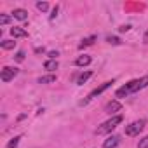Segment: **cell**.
I'll return each instance as SVG.
<instances>
[{
  "instance_id": "7c38bea8",
  "label": "cell",
  "mask_w": 148,
  "mask_h": 148,
  "mask_svg": "<svg viewBox=\"0 0 148 148\" xmlns=\"http://www.w3.org/2000/svg\"><path fill=\"white\" fill-rule=\"evenodd\" d=\"M91 77H92V71H84L82 75L77 79V84H79V86H82V84H84V82H87Z\"/></svg>"
},
{
  "instance_id": "2e32d148",
  "label": "cell",
  "mask_w": 148,
  "mask_h": 148,
  "mask_svg": "<svg viewBox=\"0 0 148 148\" xmlns=\"http://www.w3.org/2000/svg\"><path fill=\"white\" fill-rule=\"evenodd\" d=\"M106 42L112 44V45H120V44H122V40H120L119 37H106Z\"/></svg>"
},
{
  "instance_id": "ffe728a7",
  "label": "cell",
  "mask_w": 148,
  "mask_h": 148,
  "mask_svg": "<svg viewBox=\"0 0 148 148\" xmlns=\"http://www.w3.org/2000/svg\"><path fill=\"white\" fill-rule=\"evenodd\" d=\"M7 23H11V16L2 14V16H0V25H7Z\"/></svg>"
},
{
  "instance_id": "277c9868",
  "label": "cell",
  "mask_w": 148,
  "mask_h": 148,
  "mask_svg": "<svg viewBox=\"0 0 148 148\" xmlns=\"http://www.w3.org/2000/svg\"><path fill=\"white\" fill-rule=\"evenodd\" d=\"M112 84H113V80H108V82H105V84H101L99 87H96V89H94V91H92V92H91V94L87 96V99H86L84 103H87V101H91V99H94L96 96H99V94H103V92H105L106 89H110V87H112Z\"/></svg>"
},
{
  "instance_id": "5b68a950",
  "label": "cell",
  "mask_w": 148,
  "mask_h": 148,
  "mask_svg": "<svg viewBox=\"0 0 148 148\" xmlns=\"http://www.w3.org/2000/svg\"><path fill=\"white\" fill-rule=\"evenodd\" d=\"M120 108H122V105H120L119 101H110V103H106V106H105V113L113 115V113H117Z\"/></svg>"
},
{
  "instance_id": "9a60e30c",
  "label": "cell",
  "mask_w": 148,
  "mask_h": 148,
  "mask_svg": "<svg viewBox=\"0 0 148 148\" xmlns=\"http://www.w3.org/2000/svg\"><path fill=\"white\" fill-rule=\"evenodd\" d=\"M0 45H2V49H5V51H11V49L16 47V42H12V40H2Z\"/></svg>"
},
{
  "instance_id": "9c48e42d",
  "label": "cell",
  "mask_w": 148,
  "mask_h": 148,
  "mask_svg": "<svg viewBox=\"0 0 148 148\" xmlns=\"http://www.w3.org/2000/svg\"><path fill=\"white\" fill-rule=\"evenodd\" d=\"M98 40V37L96 35H91V37H87V38H84L80 44H79V49H84V47H89V45H92L94 42Z\"/></svg>"
},
{
  "instance_id": "8992f818",
  "label": "cell",
  "mask_w": 148,
  "mask_h": 148,
  "mask_svg": "<svg viewBox=\"0 0 148 148\" xmlns=\"http://www.w3.org/2000/svg\"><path fill=\"white\" fill-rule=\"evenodd\" d=\"M119 143H120V136L113 134V136H108V138L105 139V143H103V148H115Z\"/></svg>"
},
{
  "instance_id": "6da1fadb",
  "label": "cell",
  "mask_w": 148,
  "mask_h": 148,
  "mask_svg": "<svg viewBox=\"0 0 148 148\" xmlns=\"http://www.w3.org/2000/svg\"><path fill=\"white\" fill-rule=\"evenodd\" d=\"M124 119H122V115H113L112 119H108L106 122H103L98 129H96V134H106V132H112L120 122H122Z\"/></svg>"
},
{
  "instance_id": "ac0fdd59",
  "label": "cell",
  "mask_w": 148,
  "mask_h": 148,
  "mask_svg": "<svg viewBox=\"0 0 148 148\" xmlns=\"http://www.w3.org/2000/svg\"><path fill=\"white\" fill-rule=\"evenodd\" d=\"M19 139H21V136H16V138H12V139L7 143V146H9V148H16V146H18V143H19Z\"/></svg>"
},
{
  "instance_id": "5bb4252c",
  "label": "cell",
  "mask_w": 148,
  "mask_h": 148,
  "mask_svg": "<svg viewBox=\"0 0 148 148\" xmlns=\"http://www.w3.org/2000/svg\"><path fill=\"white\" fill-rule=\"evenodd\" d=\"M131 92H129V87H127V84L125 86H122L120 89H117V98H125V96H129Z\"/></svg>"
},
{
  "instance_id": "44dd1931",
  "label": "cell",
  "mask_w": 148,
  "mask_h": 148,
  "mask_svg": "<svg viewBox=\"0 0 148 148\" xmlns=\"http://www.w3.org/2000/svg\"><path fill=\"white\" fill-rule=\"evenodd\" d=\"M14 58H16V61H18V63H21V61H25V52H23V51H19Z\"/></svg>"
},
{
  "instance_id": "484cf974",
  "label": "cell",
  "mask_w": 148,
  "mask_h": 148,
  "mask_svg": "<svg viewBox=\"0 0 148 148\" xmlns=\"http://www.w3.org/2000/svg\"><path fill=\"white\" fill-rule=\"evenodd\" d=\"M143 42L148 44V30H146V33H145V37H143Z\"/></svg>"
},
{
  "instance_id": "ba28073f",
  "label": "cell",
  "mask_w": 148,
  "mask_h": 148,
  "mask_svg": "<svg viewBox=\"0 0 148 148\" xmlns=\"http://www.w3.org/2000/svg\"><path fill=\"white\" fill-rule=\"evenodd\" d=\"M12 16H14L16 19H19V21H26V19H28V12H26L25 9H14Z\"/></svg>"
},
{
  "instance_id": "cb8c5ba5",
  "label": "cell",
  "mask_w": 148,
  "mask_h": 148,
  "mask_svg": "<svg viewBox=\"0 0 148 148\" xmlns=\"http://www.w3.org/2000/svg\"><path fill=\"white\" fill-rule=\"evenodd\" d=\"M119 30H120V32H129V30H131V26H129V25H122Z\"/></svg>"
},
{
  "instance_id": "d6986e66",
  "label": "cell",
  "mask_w": 148,
  "mask_h": 148,
  "mask_svg": "<svg viewBox=\"0 0 148 148\" xmlns=\"http://www.w3.org/2000/svg\"><path fill=\"white\" fill-rule=\"evenodd\" d=\"M138 148H148V136H145V138H141V139H139Z\"/></svg>"
},
{
  "instance_id": "7a4b0ae2",
  "label": "cell",
  "mask_w": 148,
  "mask_h": 148,
  "mask_svg": "<svg viewBox=\"0 0 148 148\" xmlns=\"http://www.w3.org/2000/svg\"><path fill=\"white\" fill-rule=\"evenodd\" d=\"M145 120L141 119V120H134V122H131L129 125H125V134L127 136H138L141 131H143V127H145Z\"/></svg>"
},
{
  "instance_id": "d4e9b609",
  "label": "cell",
  "mask_w": 148,
  "mask_h": 148,
  "mask_svg": "<svg viewBox=\"0 0 148 148\" xmlns=\"http://www.w3.org/2000/svg\"><path fill=\"white\" fill-rule=\"evenodd\" d=\"M56 56H58V52H54V51L49 52V58H51V59H56Z\"/></svg>"
},
{
  "instance_id": "3957f363",
  "label": "cell",
  "mask_w": 148,
  "mask_h": 148,
  "mask_svg": "<svg viewBox=\"0 0 148 148\" xmlns=\"http://www.w3.org/2000/svg\"><path fill=\"white\" fill-rule=\"evenodd\" d=\"M19 73L18 68H11V66H4L2 68V73H0V79H2V82H11L14 80V77Z\"/></svg>"
},
{
  "instance_id": "8fae6325",
  "label": "cell",
  "mask_w": 148,
  "mask_h": 148,
  "mask_svg": "<svg viewBox=\"0 0 148 148\" xmlns=\"http://www.w3.org/2000/svg\"><path fill=\"white\" fill-rule=\"evenodd\" d=\"M58 66H59V64H58V61H56V59H49V61H45V63H44V68H45V70H49V71L58 70Z\"/></svg>"
},
{
  "instance_id": "30bf717a",
  "label": "cell",
  "mask_w": 148,
  "mask_h": 148,
  "mask_svg": "<svg viewBox=\"0 0 148 148\" xmlns=\"http://www.w3.org/2000/svg\"><path fill=\"white\" fill-rule=\"evenodd\" d=\"M91 61H92L91 56H86V54H84V56H79V58L75 59V64H77V66H87V64H91Z\"/></svg>"
},
{
  "instance_id": "4fadbf2b",
  "label": "cell",
  "mask_w": 148,
  "mask_h": 148,
  "mask_svg": "<svg viewBox=\"0 0 148 148\" xmlns=\"http://www.w3.org/2000/svg\"><path fill=\"white\" fill-rule=\"evenodd\" d=\"M52 82H56V75H45L38 79V84H52Z\"/></svg>"
},
{
  "instance_id": "603a6c76",
  "label": "cell",
  "mask_w": 148,
  "mask_h": 148,
  "mask_svg": "<svg viewBox=\"0 0 148 148\" xmlns=\"http://www.w3.org/2000/svg\"><path fill=\"white\" fill-rule=\"evenodd\" d=\"M139 82H141V89H145V87L148 86V75H146V77H143Z\"/></svg>"
},
{
  "instance_id": "e0dca14e",
  "label": "cell",
  "mask_w": 148,
  "mask_h": 148,
  "mask_svg": "<svg viewBox=\"0 0 148 148\" xmlns=\"http://www.w3.org/2000/svg\"><path fill=\"white\" fill-rule=\"evenodd\" d=\"M37 9H38V11H42V12H47L49 4H47V2H37Z\"/></svg>"
},
{
  "instance_id": "52a82bcc",
  "label": "cell",
  "mask_w": 148,
  "mask_h": 148,
  "mask_svg": "<svg viewBox=\"0 0 148 148\" xmlns=\"http://www.w3.org/2000/svg\"><path fill=\"white\" fill-rule=\"evenodd\" d=\"M11 35L14 38H26L28 37V32L23 30V28H19V26H14V28H11Z\"/></svg>"
},
{
  "instance_id": "7402d4cb",
  "label": "cell",
  "mask_w": 148,
  "mask_h": 148,
  "mask_svg": "<svg viewBox=\"0 0 148 148\" xmlns=\"http://www.w3.org/2000/svg\"><path fill=\"white\" fill-rule=\"evenodd\" d=\"M58 11H59V7H58V5H56V7H54V9H52V14H51V16H49V19H51V21H54V19H56V16H58Z\"/></svg>"
}]
</instances>
